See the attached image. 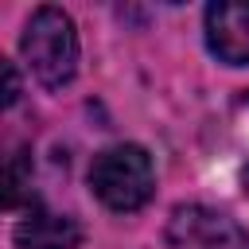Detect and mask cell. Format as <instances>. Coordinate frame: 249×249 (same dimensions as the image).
<instances>
[{"instance_id": "1", "label": "cell", "mask_w": 249, "mask_h": 249, "mask_svg": "<svg viewBox=\"0 0 249 249\" xmlns=\"http://www.w3.org/2000/svg\"><path fill=\"white\" fill-rule=\"evenodd\" d=\"M19 51L31 74L39 78V86L47 89H62L78 74V31H74V19L54 4H43L31 12Z\"/></svg>"}, {"instance_id": "2", "label": "cell", "mask_w": 249, "mask_h": 249, "mask_svg": "<svg viewBox=\"0 0 249 249\" xmlns=\"http://www.w3.org/2000/svg\"><path fill=\"white\" fill-rule=\"evenodd\" d=\"M89 191L101 198V206L117 214L140 210L156 191V167L152 156L140 144H113L93 156L89 163Z\"/></svg>"}, {"instance_id": "3", "label": "cell", "mask_w": 249, "mask_h": 249, "mask_svg": "<svg viewBox=\"0 0 249 249\" xmlns=\"http://www.w3.org/2000/svg\"><path fill=\"white\" fill-rule=\"evenodd\" d=\"M167 241L179 249H249V233L210 206H175Z\"/></svg>"}, {"instance_id": "4", "label": "cell", "mask_w": 249, "mask_h": 249, "mask_svg": "<svg viewBox=\"0 0 249 249\" xmlns=\"http://www.w3.org/2000/svg\"><path fill=\"white\" fill-rule=\"evenodd\" d=\"M206 47L226 66L249 62V0H218L206 8Z\"/></svg>"}, {"instance_id": "5", "label": "cell", "mask_w": 249, "mask_h": 249, "mask_svg": "<svg viewBox=\"0 0 249 249\" xmlns=\"http://www.w3.org/2000/svg\"><path fill=\"white\" fill-rule=\"evenodd\" d=\"M12 241L19 249H78L82 245V226L66 214H51V210L31 206V214L16 222Z\"/></svg>"}, {"instance_id": "6", "label": "cell", "mask_w": 249, "mask_h": 249, "mask_svg": "<svg viewBox=\"0 0 249 249\" xmlns=\"http://www.w3.org/2000/svg\"><path fill=\"white\" fill-rule=\"evenodd\" d=\"M27 187H31V156H27V148H19V152L8 160V191H4V206L16 210V206L27 198Z\"/></svg>"}, {"instance_id": "7", "label": "cell", "mask_w": 249, "mask_h": 249, "mask_svg": "<svg viewBox=\"0 0 249 249\" xmlns=\"http://www.w3.org/2000/svg\"><path fill=\"white\" fill-rule=\"evenodd\" d=\"M19 101V74L12 62H4V105H16Z\"/></svg>"}, {"instance_id": "8", "label": "cell", "mask_w": 249, "mask_h": 249, "mask_svg": "<svg viewBox=\"0 0 249 249\" xmlns=\"http://www.w3.org/2000/svg\"><path fill=\"white\" fill-rule=\"evenodd\" d=\"M241 187H245V191H249V163H245V167H241Z\"/></svg>"}]
</instances>
